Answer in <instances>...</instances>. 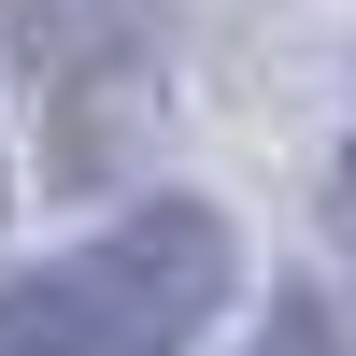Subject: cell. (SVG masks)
<instances>
[{"label": "cell", "mask_w": 356, "mask_h": 356, "mask_svg": "<svg viewBox=\"0 0 356 356\" xmlns=\"http://www.w3.org/2000/svg\"><path fill=\"white\" fill-rule=\"evenodd\" d=\"M214 300H228V228L200 200H157V214L43 257L29 285H0V356H186Z\"/></svg>", "instance_id": "1"}]
</instances>
